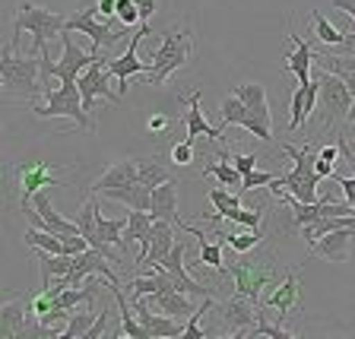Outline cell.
<instances>
[{
  "label": "cell",
  "mask_w": 355,
  "mask_h": 339,
  "mask_svg": "<svg viewBox=\"0 0 355 339\" xmlns=\"http://www.w3.org/2000/svg\"><path fill=\"white\" fill-rule=\"evenodd\" d=\"M219 273L229 276V279L235 282V292L248 295L254 304H263V292L273 288L276 282L286 276V273L279 276V260H276L273 251H266V247L263 251L257 247V257H251V251L241 254L232 266H222Z\"/></svg>",
  "instance_id": "1"
},
{
  "label": "cell",
  "mask_w": 355,
  "mask_h": 339,
  "mask_svg": "<svg viewBox=\"0 0 355 339\" xmlns=\"http://www.w3.org/2000/svg\"><path fill=\"white\" fill-rule=\"evenodd\" d=\"M0 82H3V98H32L44 92L42 86V54H19V48L3 44L0 48Z\"/></svg>",
  "instance_id": "2"
},
{
  "label": "cell",
  "mask_w": 355,
  "mask_h": 339,
  "mask_svg": "<svg viewBox=\"0 0 355 339\" xmlns=\"http://www.w3.org/2000/svg\"><path fill=\"white\" fill-rule=\"evenodd\" d=\"M318 108L311 114L308 121L320 127V130H333L336 137L343 133L349 121V108H352L355 96L349 92V86L343 82V76L330 73V70H320L318 73Z\"/></svg>",
  "instance_id": "3"
},
{
  "label": "cell",
  "mask_w": 355,
  "mask_h": 339,
  "mask_svg": "<svg viewBox=\"0 0 355 339\" xmlns=\"http://www.w3.org/2000/svg\"><path fill=\"white\" fill-rule=\"evenodd\" d=\"M64 16L58 13V10H48L42 7V3H32V0H26V3H19V10H16L13 16V48H19V35L22 32H29L32 35V51L29 54H42L44 44L51 42L54 35H60L64 32Z\"/></svg>",
  "instance_id": "4"
},
{
  "label": "cell",
  "mask_w": 355,
  "mask_h": 339,
  "mask_svg": "<svg viewBox=\"0 0 355 339\" xmlns=\"http://www.w3.org/2000/svg\"><path fill=\"white\" fill-rule=\"evenodd\" d=\"M193 54V38L191 29H165L159 38V48L153 51V70H149V86H165L171 73H178L181 67H187Z\"/></svg>",
  "instance_id": "5"
},
{
  "label": "cell",
  "mask_w": 355,
  "mask_h": 339,
  "mask_svg": "<svg viewBox=\"0 0 355 339\" xmlns=\"http://www.w3.org/2000/svg\"><path fill=\"white\" fill-rule=\"evenodd\" d=\"M35 118H70L76 127L83 130H96V121L92 114L86 111L80 96V86L76 82H60L58 89H48L44 92V102L42 105H32Z\"/></svg>",
  "instance_id": "6"
},
{
  "label": "cell",
  "mask_w": 355,
  "mask_h": 339,
  "mask_svg": "<svg viewBox=\"0 0 355 339\" xmlns=\"http://www.w3.org/2000/svg\"><path fill=\"white\" fill-rule=\"evenodd\" d=\"M64 32H80V35H89L92 38V51H102V48H111V44H118L121 38H124V32L130 29H111L108 19H98V7L92 3V7H83L80 13L67 16L64 22Z\"/></svg>",
  "instance_id": "7"
},
{
  "label": "cell",
  "mask_w": 355,
  "mask_h": 339,
  "mask_svg": "<svg viewBox=\"0 0 355 339\" xmlns=\"http://www.w3.org/2000/svg\"><path fill=\"white\" fill-rule=\"evenodd\" d=\"M213 314L219 318L222 330L235 333V336H248V330L260 320V304H254L248 295L235 292V295L225 298V302H216Z\"/></svg>",
  "instance_id": "8"
},
{
  "label": "cell",
  "mask_w": 355,
  "mask_h": 339,
  "mask_svg": "<svg viewBox=\"0 0 355 339\" xmlns=\"http://www.w3.org/2000/svg\"><path fill=\"white\" fill-rule=\"evenodd\" d=\"M232 92L248 105V114H251V121H248L244 130L254 133L257 140H270L273 130H270V102H266V89L260 86V82H241V86H232Z\"/></svg>",
  "instance_id": "9"
},
{
  "label": "cell",
  "mask_w": 355,
  "mask_h": 339,
  "mask_svg": "<svg viewBox=\"0 0 355 339\" xmlns=\"http://www.w3.org/2000/svg\"><path fill=\"white\" fill-rule=\"evenodd\" d=\"M143 35H149V22H140V29L133 32V38H130V48H127V51L121 54L118 60H108V64H105L108 76H118V92H121V96L127 92V82H130V76L149 73V70H153V60H140V58H137V44H140Z\"/></svg>",
  "instance_id": "10"
},
{
  "label": "cell",
  "mask_w": 355,
  "mask_h": 339,
  "mask_svg": "<svg viewBox=\"0 0 355 339\" xmlns=\"http://www.w3.org/2000/svg\"><path fill=\"white\" fill-rule=\"evenodd\" d=\"M60 44H64V54H60V60H54V76L60 82H76L83 76V70H89L102 58L98 51H83L80 44H73L70 32H60Z\"/></svg>",
  "instance_id": "11"
},
{
  "label": "cell",
  "mask_w": 355,
  "mask_h": 339,
  "mask_svg": "<svg viewBox=\"0 0 355 339\" xmlns=\"http://www.w3.org/2000/svg\"><path fill=\"white\" fill-rule=\"evenodd\" d=\"M76 86H80L83 105H86L89 114L96 111V102H98V98H105V102H114V105L124 98L121 92L108 89V70H105V60H102V58H98L96 64L89 67V70H83V76L76 80Z\"/></svg>",
  "instance_id": "12"
},
{
  "label": "cell",
  "mask_w": 355,
  "mask_h": 339,
  "mask_svg": "<svg viewBox=\"0 0 355 339\" xmlns=\"http://www.w3.org/2000/svg\"><path fill=\"white\" fill-rule=\"evenodd\" d=\"M13 184L19 191V200H32L42 187H67L54 177V168L48 162H22L13 168Z\"/></svg>",
  "instance_id": "13"
},
{
  "label": "cell",
  "mask_w": 355,
  "mask_h": 339,
  "mask_svg": "<svg viewBox=\"0 0 355 339\" xmlns=\"http://www.w3.org/2000/svg\"><path fill=\"white\" fill-rule=\"evenodd\" d=\"M108 263H114L108 254L98 251V247H89V251L76 254L73 266H70V273H64V276H67V282H70V286H80V282H86L89 276H105V279H108V286H114V282H118V276H114V270H111Z\"/></svg>",
  "instance_id": "14"
},
{
  "label": "cell",
  "mask_w": 355,
  "mask_h": 339,
  "mask_svg": "<svg viewBox=\"0 0 355 339\" xmlns=\"http://www.w3.org/2000/svg\"><path fill=\"white\" fill-rule=\"evenodd\" d=\"M298 295H302V288H298L295 273L288 270V273L282 276L273 288H270V295H263V304H260V308L276 311V314H279V320H282L286 314H292V311L298 308Z\"/></svg>",
  "instance_id": "15"
},
{
  "label": "cell",
  "mask_w": 355,
  "mask_h": 339,
  "mask_svg": "<svg viewBox=\"0 0 355 339\" xmlns=\"http://www.w3.org/2000/svg\"><path fill=\"white\" fill-rule=\"evenodd\" d=\"M286 29H288V38L295 42V51L292 54H286V73H295L298 76V86H308V82H314L311 80V64H314V48H311L308 42H304L302 35H295V29H292V19L286 22Z\"/></svg>",
  "instance_id": "16"
},
{
  "label": "cell",
  "mask_w": 355,
  "mask_h": 339,
  "mask_svg": "<svg viewBox=\"0 0 355 339\" xmlns=\"http://www.w3.org/2000/svg\"><path fill=\"white\" fill-rule=\"evenodd\" d=\"M133 311H137V318H140V324L149 330V336L155 339H171V336H181L184 333V327H181V320L171 318V314H155V311L146 308V298H140V302H130Z\"/></svg>",
  "instance_id": "17"
},
{
  "label": "cell",
  "mask_w": 355,
  "mask_h": 339,
  "mask_svg": "<svg viewBox=\"0 0 355 339\" xmlns=\"http://www.w3.org/2000/svg\"><path fill=\"white\" fill-rule=\"evenodd\" d=\"M352 238H355V225L336 229L320 238L308 251V257H324V260H330V263H343V260H349V244H352Z\"/></svg>",
  "instance_id": "18"
},
{
  "label": "cell",
  "mask_w": 355,
  "mask_h": 339,
  "mask_svg": "<svg viewBox=\"0 0 355 339\" xmlns=\"http://www.w3.org/2000/svg\"><path fill=\"white\" fill-rule=\"evenodd\" d=\"M140 181V159H124V162H114L102 177H96L89 184V193H102L111 187H127Z\"/></svg>",
  "instance_id": "19"
},
{
  "label": "cell",
  "mask_w": 355,
  "mask_h": 339,
  "mask_svg": "<svg viewBox=\"0 0 355 339\" xmlns=\"http://www.w3.org/2000/svg\"><path fill=\"white\" fill-rule=\"evenodd\" d=\"M200 98H203V92H191V96H181V105H187V137L184 140H197L200 133H207L209 140L222 143V127H213L207 121V114H203V108H200Z\"/></svg>",
  "instance_id": "20"
},
{
  "label": "cell",
  "mask_w": 355,
  "mask_h": 339,
  "mask_svg": "<svg viewBox=\"0 0 355 339\" xmlns=\"http://www.w3.org/2000/svg\"><path fill=\"white\" fill-rule=\"evenodd\" d=\"M175 222H168V219H155V225H153V238H149V254L140 260V266H153V263H162L165 257H168V251L175 247Z\"/></svg>",
  "instance_id": "21"
},
{
  "label": "cell",
  "mask_w": 355,
  "mask_h": 339,
  "mask_svg": "<svg viewBox=\"0 0 355 339\" xmlns=\"http://www.w3.org/2000/svg\"><path fill=\"white\" fill-rule=\"evenodd\" d=\"M318 80L308 82V86H298L295 92H292V102H288V111H292V118H288V130H298V127L304 124V121L314 114V108H318Z\"/></svg>",
  "instance_id": "22"
},
{
  "label": "cell",
  "mask_w": 355,
  "mask_h": 339,
  "mask_svg": "<svg viewBox=\"0 0 355 339\" xmlns=\"http://www.w3.org/2000/svg\"><path fill=\"white\" fill-rule=\"evenodd\" d=\"M149 213L155 216V219H168L175 222V225H181V216H178V181L171 177V181H165V184L153 187V207H149Z\"/></svg>",
  "instance_id": "23"
},
{
  "label": "cell",
  "mask_w": 355,
  "mask_h": 339,
  "mask_svg": "<svg viewBox=\"0 0 355 339\" xmlns=\"http://www.w3.org/2000/svg\"><path fill=\"white\" fill-rule=\"evenodd\" d=\"M26 324H29V308H26L19 298L3 302V308H0V336L19 339V333L26 330Z\"/></svg>",
  "instance_id": "24"
},
{
  "label": "cell",
  "mask_w": 355,
  "mask_h": 339,
  "mask_svg": "<svg viewBox=\"0 0 355 339\" xmlns=\"http://www.w3.org/2000/svg\"><path fill=\"white\" fill-rule=\"evenodd\" d=\"M108 200H118V203H124V207L130 209H146L153 207V187H146L143 181H137V184H127V187H111V191H102Z\"/></svg>",
  "instance_id": "25"
},
{
  "label": "cell",
  "mask_w": 355,
  "mask_h": 339,
  "mask_svg": "<svg viewBox=\"0 0 355 339\" xmlns=\"http://www.w3.org/2000/svg\"><path fill=\"white\" fill-rule=\"evenodd\" d=\"M155 308L171 314V318H191L193 311H197L193 308V295H187V292H181V288H175V286L155 295Z\"/></svg>",
  "instance_id": "26"
},
{
  "label": "cell",
  "mask_w": 355,
  "mask_h": 339,
  "mask_svg": "<svg viewBox=\"0 0 355 339\" xmlns=\"http://www.w3.org/2000/svg\"><path fill=\"white\" fill-rule=\"evenodd\" d=\"M111 295H114V302H118V318H121V333H127V336H133V339H153L149 336V330L140 324V318H133L137 311L130 314V308L133 304H127V298H124V292H121V282H114L111 286Z\"/></svg>",
  "instance_id": "27"
},
{
  "label": "cell",
  "mask_w": 355,
  "mask_h": 339,
  "mask_svg": "<svg viewBox=\"0 0 355 339\" xmlns=\"http://www.w3.org/2000/svg\"><path fill=\"white\" fill-rule=\"evenodd\" d=\"M219 111H222V130H225V127H248V121H251V114H248V105L241 102V98L235 96V92H232V96H225L222 98V105H219Z\"/></svg>",
  "instance_id": "28"
},
{
  "label": "cell",
  "mask_w": 355,
  "mask_h": 339,
  "mask_svg": "<svg viewBox=\"0 0 355 339\" xmlns=\"http://www.w3.org/2000/svg\"><path fill=\"white\" fill-rule=\"evenodd\" d=\"M216 238H222V244L232 247L235 254L257 251L260 244H263V232L260 229H248V232H238V235H222V232H216Z\"/></svg>",
  "instance_id": "29"
},
{
  "label": "cell",
  "mask_w": 355,
  "mask_h": 339,
  "mask_svg": "<svg viewBox=\"0 0 355 339\" xmlns=\"http://www.w3.org/2000/svg\"><path fill=\"white\" fill-rule=\"evenodd\" d=\"M311 22H314V35H318V42L327 44V48H336V44L346 38V32L336 29V26H333V22L320 13V10H311Z\"/></svg>",
  "instance_id": "30"
},
{
  "label": "cell",
  "mask_w": 355,
  "mask_h": 339,
  "mask_svg": "<svg viewBox=\"0 0 355 339\" xmlns=\"http://www.w3.org/2000/svg\"><path fill=\"white\" fill-rule=\"evenodd\" d=\"M140 181L146 187H159V184H165V181H171V171L165 168V162L162 159H140Z\"/></svg>",
  "instance_id": "31"
},
{
  "label": "cell",
  "mask_w": 355,
  "mask_h": 339,
  "mask_svg": "<svg viewBox=\"0 0 355 339\" xmlns=\"http://www.w3.org/2000/svg\"><path fill=\"white\" fill-rule=\"evenodd\" d=\"M209 203L216 207V213H209V219H213V222L225 219V216H229L232 209L241 207V200H238V193L222 191V187H209Z\"/></svg>",
  "instance_id": "32"
},
{
  "label": "cell",
  "mask_w": 355,
  "mask_h": 339,
  "mask_svg": "<svg viewBox=\"0 0 355 339\" xmlns=\"http://www.w3.org/2000/svg\"><path fill=\"white\" fill-rule=\"evenodd\" d=\"M203 175H216L222 181V187H241V181H244V175L235 165H229V159H225V162H209L207 168H203Z\"/></svg>",
  "instance_id": "33"
},
{
  "label": "cell",
  "mask_w": 355,
  "mask_h": 339,
  "mask_svg": "<svg viewBox=\"0 0 355 339\" xmlns=\"http://www.w3.org/2000/svg\"><path fill=\"white\" fill-rule=\"evenodd\" d=\"M96 311L89 308V311H83V314H73V318L67 320V327H64V333H60V339H73V336H80L83 339V333L89 330V327L96 324Z\"/></svg>",
  "instance_id": "34"
},
{
  "label": "cell",
  "mask_w": 355,
  "mask_h": 339,
  "mask_svg": "<svg viewBox=\"0 0 355 339\" xmlns=\"http://www.w3.org/2000/svg\"><path fill=\"white\" fill-rule=\"evenodd\" d=\"M118 22L124 29H140V10L133 0H118Z\"/></svg>",
  "instance_id": "35"
},
{
  "label": "cell",
  "mask_w": 355,
  "mask_h": 339,
  "mask_svg": "<svg viewBox=\"0 0 355 339\" xmlns=\"http://www.w3.org/2000/svg\"><path fill=\"white\" fill-rule=\"evenodd\" d=\"M273 177L276 175H270V171H248L244 175V181H241V191H257V187H270L273 184Z\"/></svg>",
  "instance_id": "36"
},
{
  "label": "cell",
  "mask_w": 355,
  "mask_h": 339,
  "mask_svg": "<svg viewBox=\"0 0 355 339\" xmlns=\"http://www.w3.org/2000/svg\"><path fill=\"white\" fill-rule=\"evenodd\" d=\"M336 143H340V159L349 165V168H352V175H355V137H349V133L343 130Z\"/></svg>",
  "instance_id": "37"
},
{
  "label": "cell",
  "mask_w": 355,
  "mask_h": 339,
  "mask_svg": "<svg viewBox=\"0 0 355 339\" xmlns=\"http://www.w3.org/2000/svg\"><path fill=\"white\" fill-rule=\"evenodd\" d=\"M171 162L175 165H191L193 162V140L175 143V146H171Z\"/></svg>",
  "instance_id": "38"
},
{
  "label": "cell",
  "mask_w": 355,
  "mask_h": 339,
  "mask_svg": "<svg viewBox=\"0 0 355 339\" xmlns=\"http://www.w3.org/2000/svg\"><path fill=\"white\" fill-rule=\"evenodd\" d=\"M222 159H229L232 165H235L238 171H241V175H248V171H254L257 168V155H232V153H225V149H222Z\"/></svg>",
  "instance_id": "39"
},
{
  "label": "cell",
  "mask_w": 355,
  "mask_h": 339,
  "mask_svg": "<svg viewBox=\"0 0 355 339\" xmlns=\"http://www.w3.org/2000/svg\"><path fill=\"white\" fill-rule=\"evenodd\" d=\"M168 127H171V118L168 114H162V111H155V114H149L146 118V130L153 133V137H162Z\"/></svg>",
  "instance_id": "40"
},
{
  "label": "cell",
  "mask_w": 355,
  "mask_h": 339,
  "mask_svg": "<svg viewBox=\"0 0 355 339\" xmlns=\"http://www.w3.org/2000/svg\"><path fill=\"white\" fill-rule=\"evenodd\" d=\"M336 184L343 187V200H346V203H352V209H355V175H340V171H336Z\"/></svg>",
  "instance_id": "41"
},
{
  "label": "cell",
  "mask_w": 355,
  "mask_h": 339,
  "mask_svg": "<svg viewBox=\"0 0 355 339\" xmlns=\"http://www.w3.org/2000/svg\"><path fill=\"white\" fill-rule=\"evenodd\" d=\"M111 318H114V314H108V311H98L96 324H92L86 333H83V339H96V336H102V333L108 330V320H111Z\"/></svg>",
  "instance_id": "42"
},
{
  "label": "cell",
  "mask_w": 355,
  "mask_h": 339,
  "mask_svg": "<svg viewBox=\"0 0 355 339\" xmlns=\"http://www.w3.org/2000/svg\"><path fill=\"white\" fill-rule=\"evenodd\" d=\"M320 51H330V54H343V58H355V32H349L346 38H343L340 44H336V48H320Z\"/></svg>",
  "instance_id": "43"
},
{
  "label": "cell",
  "mask_w": 355,
  "mask_h": 339,
  "mask_svg": "<svg viewBox=\"0 0 355 339\" xmlns=\"http://www.w3.org/2000/svg\"><path fill=\"white\" fill-rule=\"evenodd\" d=\"M318 155L324 159V162H333V165H336V162H340V143H336V140H333V143H324V146L318 149Z\"/></svg>",
  "instance_id": "44"
},
{
  "label": "cell",
  "mask_w": 355,
  "mask_h": 339,
  "mask_svg": "<svg viewBox=\"0 0 355 339\" xmlns=\"http://www.w3.org/2000/svg\"><path fill=\"white\" fill-rule=\"evenodd\" d=\"M137 3V10H140V19L149 22L155 16V10H159V0H133Z\"/></svg>",
  "instance_id": "45"
},
{
  "label": "cell",
  "mask_w": 355,
  "mask_h": 339,
  "mask_svg": "<svg viewBox=\"0 0 355 339\" xmlns=\"http://www.w3.org/2000/svg\"><path fill=\"white\" fill-rule=\"evenodd\" d=\"M96 7L102 19H118V0H98Z\"/></svg>",
  "instance_id": "46"
},
{
  "label": "cell",
  "mask_w": 355,
  "mask_h": 339,
  "mask_svg": "<svg viewBox=\"0 0 355 339\" xmlns=\"http://www.w3.org/2000/svg\"><path fill=\"white\" fill-rule=\"evenodd\" d=\"M333 10H343L346 16L355 19V0H333Z\"/></svg>",
  "instance_id": "47"
},
{
  "label": "cell",
  "mask_w": 355,
  "mask_h": 339,
  "mask_svg": "<svg viewBox=\"0 0 355 339\" xmlns=\"http://www.w3.org/2000/svg\"><path fill=\"white\" fill-rule=\"evenodd\" d=\"M343 82H346V86H349V92H352V96H355V73H346V76H343Z\"/></svg>",
  "instance_id": "48"
}]
</instances>
